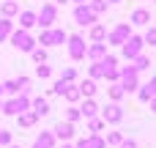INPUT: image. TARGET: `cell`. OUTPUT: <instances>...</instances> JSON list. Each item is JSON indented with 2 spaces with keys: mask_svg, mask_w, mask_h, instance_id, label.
<instances>
[{
  "mask_svg": "<svg viewBox=\"0 0 156 148\" xmlns=\"http://www.w3.org/2000/svg\"><path fill=\"white\" fill-rule=\"evenodd\" d=\"M104 55H107V41H101V44H90V47L85 49V58H90L93 63H99Z\"/></svg>",
  "mask_w": 156,
  "mask_h": 148,
  "instance_id": "5bb4252c",
  "label": "cell"
},
{
  "mask_svg": "<svg viewBox=\"0 0 156 148\" xmlns=\"http://www.w3.org/2000/svg\"><path fill=\"white\" fill-rule=\"evenodd\" d=\"M60 148H74V146H69V143H63V146H60Z\"/></svg>",
  "mask_w": 156,
  "mask_h": 148,
  "instance_id": "7bdbcfd3",
  "label": "cell"
},
{
  "mask_svg": "<svg viewBox=\"0 0 156 148\" xmlns=\"http://www.w3.org/2000/svg\"><path fill=\"white\" fill-rule=\"evenodd\" d=\"M107 93H110V99H112V104H118V102H121V99H123V96H126V93H123V88H121V85H118V82H112V85H110V91H107Z\"/></svg>",
  "mask_w": 156,
  "mask_h": 148,
  "instance_id": "cb8c5ba5",
  "label": "cell"
},
{
  "mask_svg": "<svg viewBox=\"0 0 156 148\" xmlns=\"http://www.w3.org/2000/svg\"><path fill=\"white\" fill-rule=\"evenodd\" d=\"M143 41H145V44H151V47H156V27H148V30H145Z\"/></svg>",
  "mask_w": 156,
  "mask_h": 148,
  "instance_id": "d590c367",
  "label": "cell"
},
{
  "mask_svg": "<svg viewBox=\"0 0 156 148\" xmlns=\"http://www.w3.org/2000/svg\"><path fill=\"white\" fill-rule=\"evenodd\" d=\"M30 58L36 60V66H38V63H47V49H44V47H36V49L30 52Z\"/></svg>",
  "mask_w": 156,
  "mask_h": 148,
  "instance_id": "4316f807",
  "label": "cell"
},
{
  "mask_svg": "<svg viewBox=\"0 0 156 148\" xmlns=\"http://www.w3.org/2000/svg\"><path fill=\"white\" fill-rule=\"evenodd\" d=\"M151 110H154V113H156V96H154V99H151Z\"/></svg>",
  "mask_w": 156,
  "mask_h": 148,
  "instance_id": "ab89813d",
  "label": "cell"
},
{
  "mask_svg": "<svg viewBox=\"0 0 156 148\" xmlns=\"http://www.w3.org/2000/svg\"><path fill=\"white\" fill-rule=\"evenodd\" d=\"M63 99H66L69 104H74V102H80V99H82V93H80V88H77V85H69V88H66V93H63Z\"/></svg>",
  "mask_w": 156,
  "mask_h": 148,
  "instance_id": "603a6c76",
  "label": "cell"
},
{
  "mask_svg": "<svg viewBox=\"0 0 156 148\" xmlns=\"http://www.w3.org/2000/svg\"><path fill=\"white\" fill-rule=\"evenodd\" d=\"M107 5H110L107 0H88V8H90L96 16H99V14H104V11H107Z\"/></svg>",
  "mask_w": 156,
  "mask_h": 148,
  "instance_id": "d4e9b609",
  "label": "cell"
},
{
  "mask_svg": "<svg viewBox=\"0 0 156 148\" xmlns=\"http://www.w3.org/2000/svg\"><path fill=\"white\" fill-rule=\"evenodd\" d=\"M8 41H11L19 52H33V49H36V38H33L27 30H22V27H19V30H11Z\"/></svg>",
  "mask_w": 156,
  "mask_h": 148,
  "instance_id": "6da1fadb",
  "label": "cell"
},
{
  "mask_svg": "<svg viewBox=\"0 0 156 148\" xmlns=\"http://www.w3.org/2000/svg\"><path fill=\"white\" fill-rule=\"evenodd\" d=\"M55 22H58V5H55V3H44L41 11L36 14V25H41L44 30H49Z\"/></svg>",
  "mask_w": 156,
  "mask_h": 148,
  "instance_id": "277c9868",
  "label": "cell"
},
{
  "mask_svg": "<svg viewBox=\"0 0 156 148\" xmlns=\"http://www.w3.org/2000/svg\"><path fill=\"white\" fill-rule=\"evenodd\" d=\"M66 88H69V82H63V80H55V85H52V93L63 96V93H66Z\"/></svg>",
  "mask_w": 156,
  "mask_h": 148,
  "instance_id": "8d00e7d4",
  "label": "cell"
},
{
  "mask_svg": "<svg viewBox=\"0 0 156 148\" xmlns=\"http://www.w3.org/2000/svg\"><path fill=\"white\" fill-rule=\"evenodd\" d=\"M96 113H99L96 102H93V99H85V104L80 107V115H82V118H96Z\"/></svg>",
  "mask_w": 156,
  "mask_h": 148,
  "instance_id": "7402d4cb",
  "label": "cell"
},
{
  "mask_svg": "<svg viewBox=\"0 0 156 148\" xmlns=\"http://www.w3.org/2000/svg\"><path fill=\"white\" fill-rule=\"evenodd\" d=\"M107 3H121V0H107Z\"/></svg>",
  "mask_w": 156,
  "mask_h": 148,
  "instance_id": "ee69618b",
  "label": "cell"
},
{
  "mask_svg": "<svg viewBox=\"0 0 156 148\" xmlns=\"http://www.w3.org/2000/svg\"><path fill=\"white\" fill-rule=\"evenodd\" d=\"M33 25H36V11H19V27L30 30Z\"/></svg>",
  "mask_w": 156,
  "mask_h": 148,
  "instance_id": "ac0fdd59",
  "label": "cell"
},
{
  "mask_svg": "<svg viewBox=\"0 0 156 148\" xmlns=\"http://www.w3.org/2000/svg\"><path fill=\"white\" fill-rule=\"evenodd\" d=\"M36 77H41V80L52 77V66H47V63H38V66H36Z\"/></svg>",
  "mask_w": 156,
  "mask_h": 148,
  "instance_id": "f1b7e54d",
  "label": "cell"
},
{
  "mask_svg": "<svg viewBox=\"0 0 156 148\" xmlns=\"http://www.w3.org/2000/svg\"><path fill=\"white\" fill-rule=\"evenodd\" d=\"M0 110H3L5 115H19V113H25V110H30V99L19 93L16 99H8L5 104H0Z\"/></svg>",
  "mask_w": 156,
  "mask_h": 148,
  "instance_id": "52a82bcc",
  "label": "cell"
},
{
  "mask_svg": "<svg viewBox=\"0 0 156 148\" xmlns=\"http://www.w3.org/2000/svg\"><path fill=\"white\" fill-rule=\"evenodd\" d=\"M143 47H145V41H143V36H129L126 41H123V47H121V52H123V58H129V60H134L137 55H143Z\"/></svg>",
  "mask_w": 156,
  "mask_h": 148,
  "instance_id": "8992f818",
  "label": "cell"
},
{
  "mask_svg": "<svg viewBox=\"0 0 156 148\" xmlns=\"http://www.w3.org/2000/svg\"><path fill=\"white\" fill-rule=\"evenodd\" d=\"M71 3H77V5H85V3H88V0H71Z\"/></svg>",
  "mask_w": 156,
  "mask_h": 148,
  "instance_id": "b9f144b4",
  "label": "cell"
},
{
  "mask_svg": "<svg viewBox=\"0 0 156 148\" xmlns=\"http://www.w3.org/2000/svg\"><path fill=\"white\" fill-rule=\"evenodd\" d=\"M0 96H3V88H0ZM0 104H3V102H0Z\"/></svg>",
  "mask_w": 156,
  "mask_h": 148,
  "instance_id": "bcb514c9",
  "label": "cell"
},
{
  "mask_svg": "<svg viewBox=\"0 0 156 148\" xmlns=\"http://www.w3.org/2000/svg\"><path fill=\"white\" fill-rule=\"evenodd\" d=\"M55 146V135L52 132H41L36 140H33V148H52Z\"/></svg>",
  "mask_w": 156,
  "mask_h": 148,
  "instance_id": "9a60e30c",
  "label": "cell"
},
{
  "mask_svg": "<svg viewBox=\"0 0 156 148\" xmlns=\"http://www.w3.org/2000/svg\"><path fill=\"white\" fill-rule=\"evenodd\" d=\"M66 44H69V58H71V60H82V58H85V49H88V47H85V38H82V36L74 33V36L66 38Z\"/></svg>",
  "mask_w": 156,
  "mask_h": 148,
  "instance_id": "ba28073f",
  "label": "cell"
},
{
  "mask_svg": "<svg viewBox=\"0 0 156 148\" xmlns=\"http://www.w3.org/2000/svg\"><path fill=\"white\" fill-rule=\"evenodd\" d=\"M148 66H151V58H148V55H137V58H134V69H137V74H140L143 69H148Z\"/></svg>",
  "mask_w": 156,
  "mask_h": 148,
  "instance_id": "83f0119b",
  "label": "cell"
},
{
  "mask_svg": "<svg viewBox=\"0 0 156 148\" xmlns=\"http://www.w3.org/2000/svg\"><path fill=\"white\" fill-rule=\"evenodd\" d=\"M74 22H77L80 27H90V25H96V14L88 8V3L74 8Z\"/></svg>",
  "mask_w": 156,
  "mask_h": 148,
  "instance_id": "9c48e42d",
  "label": "cell"
},
{
  "mask_svg": "<svg viewBox=\"0 0 156 148\" xmlns=\"http://www.w3.org/2000/svg\"><path fill=\"white\" fill-rule=\"evenodd\" d=\"M101 77H104V66H101V60H99V63L90 66V80H101Z\"/></svg>",
  "mask_w": 156,
  "mask_h": 148,
  "instance_id": "1f68e13d",
  "label": "cell"
},
{
  "mask_svg": "<svg viewBox=\"0 0 156 148\" xmlns=\"http://www.w3.org/2000/svg\"><path fill=\"white\" fill-rule=\"evenodd\" d=\"M66 38H69L66 30L49 27V30H41V38H38L36 44H41V47H60V44H66Z\"/></svg>",
  "mask_w": 156,
  "mask_h": 148,
  "instance_id": "3957f363",
  "label": "cell"
},
{
  "mask_svg": "<svg viewBox=\"0 0 156 148\" xmlns=\"http://www.w3.org/2000/svg\"><path fill=\"white\" fill-rule=\"evenodd\" d=\"M80 118H82V115H80V107H74V104H71V107L66 110V121H69V124H74V121H80Z\"/></svg>",
  "mask_w": 156,
  "mask_h": 148,
  "instance_id": "836d02e7",
  "label": "cell"
},
{
  "mask_svg": "<svg viewBox=\"0 0 156 148\" xmlns=\"http://www.w3.org/2000/svg\"><path fill=\"white\" fill-rule=\"evenodd\" d=\"M66 3H69V0H55V5H66Z\"/></svg>",
  "mask_w": 156,
  "mask_h": 148,
  "instance_id": "60d3db41",
  "label": "cell"
},
{
  "mask_svg": "<svg viewBox=\"0 0 156 148\" xmlns=\"http://www.w3.org/2000/svg\"><path fill=\"white\" fill-rule=\"evenodd\" d=\"M0 88H3V93H11V96H14V93H19V88H16V80H5Z\"/></svg>",
  "mask_w": 156,
  "mask_h": 148,
  "instance_id": "d6a6232c",
  "label": "cell"
},
{
  "mask_svg": "<svg viewBox=\"0 0 156 148\" xmlns=\"http://www.w3.org/2000/svg\"><path fill=\"white\" fill-rule=\"evenodd\" d=\"M0 11H3L5 19H11V16L19 14V3H16V0H3V8H0Z\"/></svg>",
  "mask_w": 156,
  "mask_h": 148,
  "instance_id": "ffe728a7",
  "label": "cell"
},
{
  "mask_svg": "<svg viewBox=\"0 0 156 148\" xmlns=\"http://www.w3.org/2000/svg\"><path fill=\"white\" fill-rule=\"evenodd\" d=\"M52 135H55V140L69 143V140L74 137V124H69V121H58V124H55V129H52Z\"/></svg>",
  "mask_w": 156,
  "mask_h": 148,
  "instance_id": "8fae6325",
  "label": "cell"
},
{
  "mask_svg": "<svg viewBox=\"0 0 156 148\" xmlns=\"http://www.w3.org/2000/svg\"><path fill=\"white\" fill-rule=\"evenodd\" d=\"M118 85L123 88V93H134L137 88H140V82H137V69L134 66H123V69H118Z\"/></svg>",
  "mask_w": 156,
  "mask_h": 148,
  "instance_id": "7a4b0ae2",
  "label": "cell"
},
{
  "mask_svg": "<svg viewBox=\"0 0 156 148\" xmlns=\"http://www.w3.org/2000/svg\"><path fill=\"white\" fill-rule=\"evenodd\" d=\"M8 146H11V132L0 129V148H8Z\"/></svg>",
  "mask_w": 156,
  "mask_h": 148,
  "instance_id": "74e56055",
  "label": "cell"
},
{
  "mask_svg": "<svg viewBox=\"0 0 156 148\" xmlns=\"http://www.w3.org/2000/svg\"><path fill=\"white\" fill-rule=\"evenodd\" d=\"M30 107H33V113H36L38 118L49 113V102H47V99H41V96H38V99H33V102H30Z\"/></svg>",
  "mask_w": 156,
  "mask_h": 148,
  "instance_id": "44dd1931",
  "label": "cell"
},
{
  "mask_svg": "<svg viewBox=\"0 0 156 148\" xmlns=\"http://www.w3.org/2000/svg\"><path fill=\"white\" fill-rule=\"evenodd\" d=\"M8 148H19V146H14V143H11V146H8Z\"/></svg>",
  "mask_w": 156,
  "mask_h": 148,
  "instance_id": "f6af8a7d",
  "label": "cell"
},
{
  "mask_svg": "<svg viewBox=\"0 0 156 148\" xmlns=\"http://www.w3.org/2000/svg\"><path fill=\"white\" fill-rule=\"evenodd\" d=\"M74 77H77V71H74V66H69V69H63V74H60V80H63V82H69V85L74 82Z\"/></svg>",
  "mask_w": 156,
  "mask_h": 148,
  "instance_id": "e575fe53",
  "label": "cell"
},
{
  "mask_svg": "<svg viewBox=\"0 0 156 148\" xmlns=\"http://www.w3.org/2000/svg\"><path fill=\"white\" fill-rule=\"evenodd\" d=\"M101 121L104 124H121L123 121V107L121 104H107L101 110Z\"/></svg>",
  "mask_w": 156,
  "mask_h": 148,
  "instance_id": "30bf717a",
  "label": "cell"
},
{
  "mask_svg": "<svg viewBox=\"0 0 156 148\" xmlns=\"http://www.w3.org/2000/svg\"><path fill=\"white\" fill-rule=\"evenodd\" d=\"M118 148H137V143H134V140H126V137H123V143H121Z\"/></svg>",
  "mask_w": 156,
  "mask_h": 148,
  "instance_id": "f35d334b",
  "label": "cell"
},
{
  "mask_svg": "<svg viewBox=\"0 0 156 148\" xmlns=\"http://www.w3.org/2000/svg\"><path fill=\"white\" fill-rule=\"evenodd\" d=\"M104 143H107V146H121V143H123V135H121V132H110V135L104 137Z\"/></svg>",
  "mask_w": 156,
  "mask_h": 148,
  "instance_id": "4dcf8cb0",
  "label": "cell"
},
{
  "mask_svg": "<svg viewBox=\"0 0 156 148\" xmlns=\"http://www.w3.org/2000/svg\"><path fill=\"white\" fill-rule=\"evenodd\" d=\"M104 126V121L101 118H88V132L90 135H99V129Z\"/></svg>",
  "mask_w": 156,
  "mask_h": 148,
  "instance_id": "f546056e",
  "label": "cell"
},
{
  "mask_svg": "<svg viewBox=\"0 0 156 148\" xmlns=\"http://www.w3.org/2000/svg\"><path fill=\"white\" fill-rule=\"evenodd\" d=\"M129 36H132V25H129V22H118L112 30H107V41H110L112 47H123V41H126ZM110 44H107V47H110Z\"/></svg>",
  "mask_w": 156,
  "mask_h": 148,
  "instance_id": "5b68a950",
  "label": "cell"
},
{
  "mask_svg": "<svg viewBox=\"0 0 156 148\" xmlns=\"http://www.w3.org/2000/svg\"><path fill=\"white\" fill-rule=\"evenodd\" d=\"M90 41L93 44H101V41H107V27L104 25H90Z\"/></svg>",
  "mask_w": 156,
  "mask_h": 148,
  "instance_id": "2e32d148",
  "label": "cell"
},
{
  "mask_svg": "<svg viewBox=\"0 0 156 148\" xmlns=\"http://www.w3.org/2000/svg\"><path fill=\"white\" fill-rule=\"evenodd\" d=\"M11 30H14V22L3 16V19H0V41H5V38L11 36Z\"/></svg>",
  "mask_w": 156,
  "mask_h": 148,
  "instance_id": "484cf974",
  "label": "cell"
},
{
  "mask_svg": "<svg viewBox=\"0 0 156 148\" xmlns=\"http://www.w3.org/2000/svg\"><path fill=\"white\" fill-rule=\"evenodd\" d=\"M129 25H134V27L151 25V11H148V8H134L132 16H129Z\"/></svg>",
  "mask_w": 156,
  "mask_h": 148,
  "instance_id": "7c38bea8",
  "label": "cell"
},
{
  "mask_svg": "<svg viewBox=\"0 0 156 148\" xmlns=\"http://www.w3.org/2000/svg\"><path fill=\"white\" fill-rule=\"evenodd\" d=\"M74 148H107V143H104L101 135H88V137L77 140V146H74Z\"/></svg>",
  "mask_w": 156,
  "mask_h": 148,
  "instance_id": "4fadbf2b",
  "label": "cell"
},
{
  "mask_svg": "<svg viewBox=\"0 0 156 148\" xmlns=\"http://www.w3.org/2000/svg\"><path fill=\"white\" fill-rule=\"evenodd\" d=\"M16 121H19V126H25V129H30V126H36V121H38V115H36L33 110H25V113H19V115H16Z\"/></svg>",
  "mask_w": 156,
  "mask_h": 148,
  "instance_id": "e0dca14e",
  "label": "cell"
},
{
  "mask_svg": "<svg viewBox=\"0 0 156 148\" xmlns=\"http://www.w3.org/2000/svg\"><path fill=\"white\" fill-rule=\"evenodd\" d=\"M77 88H80V93H82L85 99H93V96H96V80H82Z\"/></svg>",
  "mask_w": 156,
  "mask_h": 148,
  "instance_id": "d6986e66",
  "label": "cell"
}]
</instances>
